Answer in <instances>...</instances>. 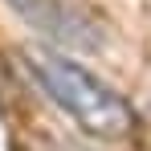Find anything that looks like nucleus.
<instances>
[{"label": "nucleus", "mask_w": 151, "mask_h": 151, "mask_svg": "<svg viewBox=\"0 0 151 151\" xmlns=\"http://www.w3.org/2000/svg\"><path fill=\"white\" fill-rule=\"evenodd\" d=\"M29 29H37L53 49H74L82 57L102 53L106 33L102 25L74 0H4Z\"/></svg>", "instance_id": "f03ea898"}, {"label": "nucleus", "mask_w": 151, "mask_h": 151, "mask_svg": "<svg viewBox=\"0 0 151 151\" xmlns=\"http://www.w3.org/2000/svg\"><path fill=\"white\" fill-rule=\"evenodd\" d=\"M25 70L41 86V94L61 114H70L86 135H94V139H127L135 131L131 102L110 82H102L94 70H86L82 61H74V57H65L57 49H29Z\"/></svg>", "instance_id": "f257e3e1"}, {"label": "nucleus", "mask_w": 151, "mask_h": 151, "mask_svg": "<svg viewBox=\"0 0 151 151\" xmlns=\"http://www.w3.org/2000/svg\"><path fill=\"white\" fill-rule=\"evenodd\" d=\"M57 151H94V147H74V143H61Z\"/></svg>", "instance_id": "7ed1b4c3"}]
</instances>
